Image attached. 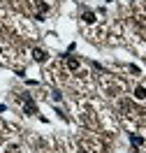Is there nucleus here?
<instances>
[{"mask_svg": "<svg viewBox=\"0 0 146 153\" xmlns=\"http://www.w3.org/2000/svg\"><path fill=\"white\" fill-rule=\"evenodd\" d=\"M23 114L26 116H33V114H37V105L30 100V97H26V102H23Z\"/></svg>", "mask_w": 146, "mask_h": 153, "instance_id": "obj_1", "label": "nucleus"}, {"mask_svg": "<svg viewBox=\"0 0 146 153\" xmlns=\"http://www.w3.org/2000/svg\"><path fill=\"white\" fill-rule=\"evenodd\" d=\"M137 5H139V7H146V0H135Z\"/></svg>", "mask_w": 146, "mask_h": 153, "instance_id": "obj_8", "label": "nucleus"}, {"mask_svg": "<svg viewBox=\"0 0 146 153\" xmlns=\"http://www.w3.org/2000/svg\"><path fill=\"white\" fill-rule=\"evenodd\" d=\"M0 53H2V49H0Z\"/></svg>", "mask_w": 146, "mask_h": 153, "instance_id": "obj_9", "label": "nucleus"}, {"mask_svg": "<svg viewBox=\"0 0 146 153\" xmlns=\"http://www.w3.org/2000/svg\"><path fill=\"white\" fill-rule=\"evenodd\" d=\"M35 7H37V19L42 21V19H44V14L49 12V5H47V2H42V0H35Z\"/></svg>", "mask_w": 146, "mask_h": 153, "instance_id": "obj_4", "label": "nucleus"}, {"mask_svg": "<svg viewBox=\"0 0 146 153\" xmlns=\"http://www.w3.org/2000/svg\"><path fill=\"white\" fill-rule=\"evenodd\" d=\"M81 19H84V23L90 26V23H95V14H93L90 10H84V12H81Z\"/></svg>", "mask_w": 146, "mask_h": 153, "instance_id": "obj_5", "label": "nucleus"}, {"mask_svg": "<svg viewBox=\"0 0 146 153\" xmlns=\"http://www.w3.org/2000/svg\"><path fill=\"white\" fill-rule=\"evenodd\" d=\"M135 97L137 100H146V86H137L135 88Z\"/></svg>", "mask_w": 146, "mask_h": 153, "instance_id": "obj_6", "label": "nucleus"}, {"mask_svg": "<svg viewBox=\"0 0 146 153\" xmlns=\"http://www.w3.org/2000/svg\"><path fill=\"white\" fill-rule=\"evenodd\" d=\"M33 58H35V63H44V60L49 58V53L44 51V49L35 47V49H33Z\"/></svg>", "mask_w": 146, "mask_h": 153, "instance_id": "obj_2", "label": "nucleus"}, {"mask_svg": "<svg viewBox=\"0 0 146 153\" xmlns=\"http://www.w3.org/2000/svg\"><path fill=\"white\" fill-rule=\"evenodd\" d=\"M130 142H132V146H142L144 139H142V137H137V134H130Z\"/></svg>", "mask_w": 146, "mask_h": 153, "instance_id": "obj_7", "label": "nucleus"}, {"mask_svg": "<svg viewBox=\"0 0 146 153\" xmlns=\"http://www.w3.org/2000/svg\"><path fill=\"white\" fill-rule=\"evenodd\" d=\"M65 65H67V70L77 72L79 67H81V63H79V58H74V56H65Z\"/></svg>", "mask_w": 146, "mask_h": 153, "instance_id": "obj_3", "label": "nucleus"}]
</instances>
